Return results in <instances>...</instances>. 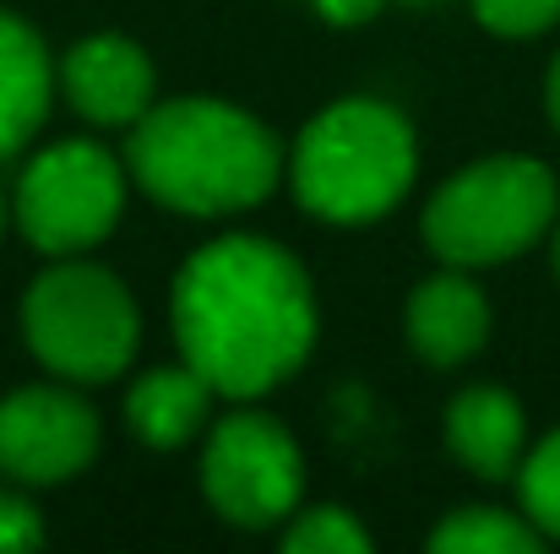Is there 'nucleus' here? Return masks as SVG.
Instances as JSON below:
<instances>
[{
    "instance_id": "nucleus-1",
    "label": "nucleus",
    "mask_w": 560,
    "mask_h": 554,
    "mask_svg": "<svg viewBox=\"0 0 560 554\" xmlns=\"http://www.w3.org/2000/svg\"><path fill=\"white\" fill-rule=\"evenodd\" d=\"M175 338L212 391L261 397L305 365L316 343L311 278L283 245L229 234L180 267Z\"/></svg>"
},
{
    "instance_id": "nucleus-2",
    "label": "nucleus",
    "mask_w": 560,
    "mask_h": 554,
    "mask_svg": "<svg viewBox=\"0 0 560 554\" xmlns=\"http://www.w3.org/2000/svg\"><path fill=\"white\" fill-rule=\"evenodd\" d=\"M126 164L137 185L190 217L245 212L278 185V142L261 120L218 98L148 109L131 131Z\"/></svg>"
},
{
    "instance_id": "nucleus-3",
    "label": "nucleus",
    "mask_w": 560,
    "mask_h": 554,
    "mask_svg": "<svg viewBox=\"0 0 560 554\" xmlns=\"http://www.w3.org/2000/svg\"><path fill=\"white\" fill-rule=\"evenodd\" d=\"M294 196L327 223H371L413 185V131L375 98L322 109L294 148Z\"/></svg>"
},
{
    "instance_id": "nucleus-4",
    "label": "nucleus",
    "mask_w": 560,
    "mask_h": 554,
    "mask_svg": "<svg viewBox=\"0 0 560 554\" xmlns=\"http://www.w3.org/2000/svg\"><path fill=\"white\" fill-rule=\"evenodd\" d=\"M556 223V175L539 158H479L424 207V245L452 267H495L523 256Z\"/></svg>"
},
{
    "instance_id": "nucleus-5",
    "label": "nucleus",
    "mask_w": 560,
    "mask_h": 554,
    "mask_svg": "<svg viewBox=\"0 0 560 554\" xmlns=\"http://www.w3.org/2000/svg\"><path fill=\"white\" fill-rule=\"evenodd\" d=\"M22 332L38 365L66 380H115L131 365L142 321L126 283L88 261H60L33 278L22 299Z\"/></svg>"
},
{
    "instance_id": "nucleus-6",
    "label": "nucleus",
    "mask_w": 560,
    "mask_h": 554,
    "mask_svg": "<svg viewBox=\"0 0 560 554\" xmlns=\"http://www.w3.org/2000/svg\"><path fill=\"white\" fill-rule=\"evenodd\" d=\"M126 201V175L120 164L93 148V142H55L38 153L22 185H16V223L33 250L44 256H77L98 245Z\"/></svg>"
},
{
    "instance_id": "nucleus-7",
    "label": "nucleus",
    "mask_w": 560,
    "mask_h": 554,
    "mask_svg": "<svg viewBox=\"0 0 560 554\" xmlns=\"http://www.w3.org/2000/svg\"><path fill=\"white\" fill-rule=\"evenodd\" d=\"M201 490L212 511L234 528H272L300 506L305 468L300 446L278 419L261 413H234L212 429L207 457H201Z\"/></svg>"
},
{
    "instance_id": "nucleus-8",
    "label": "nucleus",
    "mask_w": 560,
    "mask_h": 554,
    "mask_svg": "<svg viewBox=\"0 0 560 554\" xmlns=\"http://www.w3.org/2000/svg\"><path fill=\"white\" fill-rule=\"evenodd\" d=\"M98 451V413L60 386H22L0 402V468L22 484H60Z\"/></svg>"
},
{
    "instance_id": "nucleus-9",
    "label": "nucleus",
    "mask_w": 560,
    "mask_h": 554,
    "mask_svg": "<svg viewBox=\"0 0 560 554\" xmlns=\"http://www.w3.org/2000/svg\"><path fill=\"white\" fill-rule=\"evenodd\" d=\"M60 82H66L71 109L82 120H93V126H131V120L148 115V98H153V66L120 33L82 38L66 55Z\"/></svg>"
},
{
    "instance_id": "nucleus-10",
    "label": "nucleus",
    "mask_w": 560,
    "mask_h": 554,
    "mask_svg": "<svg viewBox=\"0 0 560 554\" xmlns=\"http://www.w3.org/2000/svg\"><path fill=\"white\" fill-rule=\"evenodd\" d=\"M490 338V305L485 294L457 278V272H441L430 283L413 288L408 299V343L419 349V359L435 369H452L463 359H474Z\"/></svg>"
},
{
    "instance_id": "nucleus-11",
    "label": "nucleus",
    "mask_w": 560,
    "mask_h": 554,
    "mask_svg": "<svg viewBox=\"0 0 560 554\" xmlns=\"http://www.w3.org/2000/svg\"><path fill=\"white\" fill-rule=\"evenodd\" d=\"M523 440H528V424H523V408L512 391L501 386H468L452 397L446 408V446L452 457L479 473V479H512L523 468Z\"/></svg>"
},
{
    "instance_id": "nucleus-12",
    "label": "nucleus",
    "mask_w": 560,
    "mask_h": 554,
    "mask_svg": "<svg viewBox=\"0 0 560 554\" xmlns=\"http://www.w3.org/2000/svg\"><path fill=\"white\" fill-rule=\"evenodd\" d=\"M49 55L38 44V33L0 11V158L22 153L27 137L44 126L49 115Z\"/></svg>"
},
{
    "instance_id": "nucleus-13",
    "label": "nucleus",
    "mask_w": 560,
    "mask_h": 554,
    "mask_svg": "<svg viewBox=\"0 0 560 554\" xmlns=\"http://www.w3.org/2000/svg\"><path fill=\"white\" fill-rule=\"evenodd\" d=\"M207 408H212V380L196 375L190 365L148 369V375L131 386V397H126L131 429H137L148 446H159V451L186 446L190 435L207 424Z\"/></svg>"
},
{
    "instance_id": "nucleus-14",
    "label": "nucleus",
    "mask_w": 560,
    "mask_h": 554,
    "mask_svg": "<svg viewBox=\"0 0 560 554\" xmlns=\"http://www.w3.org/2000/svg\"><path fill=\"white\" fill-rule=\"evenodd\" d=\"M539 544L545 533L528 517H512L495 506H463L430 533V550L446 554H539Z\"/></svg>"
},
{
    "instance_id": "nucleus-15",
    "label": "nucleus",
    "mask_w": 560,
    "mask_h": 554,
    "mask_svg": "<svg viewBox=\"0 0 560 554\" xmlns=\"http://www.w3.org/2000/svg\"><path fill=\"white\" fill-rule=\"evenodd\" d=\"M517 500H523V517L545 539H560V429L545 435L517 468Z\"/></svg>"
},
{
    "instance_id": "nucleus-16",
    "label": "nucleus",
    "mask_w": 560,
    "mask_h": 554,
    "mask_svg": "<svg viewBox=\"0 0 560 554\" xmlns=\"http://www.w3.org/2000/svg\"><path fill=\"white\" fill-rule=\"evenodd\" d=\"M283 550L289 554H365L371 550V533L349 511H338V506H311L283 533Z\"/></svg>"
},
{
    "instance_id": "nucleus-17",
    "label": "nucleus",
    "mask_w": 560,
    "mask_h": 554,
    "mask_svg": "<svg viewBox=\"0 0 560 554\" xmlns=\"http://www.w3.org/2000/svg\"><path fill=\"white\" fill-rule=\"evenodd\" d=\"M474 16L501 38H534L560 22V0H474Z\"/></svg>"
},
{
    "instance_id": "nucleus-18",
    "label": "nucleus",
    "mask_w": 560,
    "mask_h": 554,
    "mask_svg": "<svg viewBox=\"0 0 560 554\" xmlns=\"http://www.w3.org/2000/svg\"><path fill=\"white\" fill-rule=\"evenodd\" d=\"M44 544V522L22 495H0V554L38 550Z\"/></svg>"
},
{
    "instance_id": "nucleus-19",
    "label": "nucleus",
    "mask_w": 560,
    "mask_h": 554,
    "mask_svg": "<svg viewBox=\"0 0 560 554\" xmlns=\"http://www.w3.org/2000/svg\"><path fill=\"white\" fill-rule=\"evenodd\" d=\"M381 5H386V0H316V11H322L327 22H371Z\"/></svg>"
},
{
    "instance_id": "nucleus-20",
    "label": "nucleus",
    "mask_w": 560,
    "mask_h": 554,
    "mask_svg": "<svg viewBox=\"0 0 560 554\" xmlns=\"http://www.w3.org/2000/svg\"><path fill=\"white\" fill-rule=\"evenodd\" d=\"M545 104H550V120H556V131H560V55H556V66H550V82H545Z\"/></svg>"
},
{
    "instance_id": "nucleus-21",
    "label": "nucleus",
    "mask_w": 560,
    "mask_h": 554,
    "mask_svg": "<svg viewBox=\"0 0 560 554\" xmlns=\"http://www.w3.org/2000/svg\"><path fill=\"white\" fill-rule=\"evenodd\" d=\"M556 272H560V228H556Z\"/></svg>"
},
{
    "instance_id": "nucleus-22",
    "label": "nucleus",
    "mask_w": 560,
    "mask_h": 554,
    "mask_svg": "<svg viewBox=\"0 0 560 554\" xmlns=\"http://www.w3.org/2000/svg\"><path fill=\"white\" fill-rule=\"evenodd\" d=\"M0 228H5V196H0Z\"/></svg>"
},
{
    "instance_id": "nucleus-23",
    "label": "nucleus",
    "mask_w": 560,
    "mask_h": 554,
    "mask_svg": "<svg viewBox=\"0 0 560 554\" xmlns=\"http://www.w3.org/2000/svg\"><path fill=\"white\" fill-rule=\"evenodd\" d=\"M413 5H424V0H413Z\"/></svg>"
}]
</instances>
